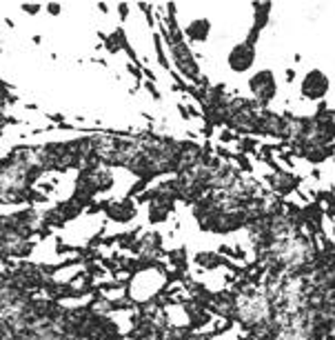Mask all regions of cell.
Segmentation results:
<instances>
[{"mask_svg":"<svg viewBox=\"0 0 335 340\" xmlns=\"http://www.w3.org/2000/svg\"><path fill=\"white\" fill-rule=\"evenodd\" d=\"M251 89L255 91V96L260 98H271L275 94V80L269 71H262V74H257L255 78L251 80Z\"/></svg>","mask_w":335,"mask_h":340,"instance_id":"cell-1","label":"cell"},{"mask_svg":"<svg viewBox=\"0 0 335 340\" xmlns=\"http://www.w3.org/2000/svg\"><path fill=\"white\" fill-rule=\"evenodd\" d=\"M326 87H329V80H326L324 74H320V71L309 74L306 76V80H304V94L311 96V98H320V96H324Z\"/></svg>","mask_w":335,"mask_h":340,"instance_id":"cell-2","label":"cell"},{"mask_svg":"<svg viewBox=\"0 0 335 340\" xmlns=\"http://www.w3.org/2000/svg\"><path fill=\"white\" fill-rule=\"evenodd\" d=\"M229 63H231V67H233L235 71H244L251 67L253 63V49L251 44H240V47H235L233 54H231V58H229Z\"/></svg>","mask_w":335,"mask_h":340,"instance_id":"cell-3","label":"cell"},{"mask_svg":"<svg viewBox=\"0 0 335 340\" xmlns=\"http://www.w3.org/2000/svg\"><path fill=\"white\" fill-rule=\"evenodd\" d=\"M187 34H189L191 38H195V40L207 38V34H209V22H207V20H195L193 25H189Z\"/></svg>","mask_w":335,"mask_h":340,"instance_id":"cell-4","label":"cell"}]
</instances>
